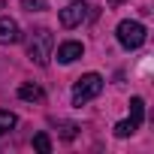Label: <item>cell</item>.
<instances>
[{
	"instance_id": "8",
	"label": "cell",
	"mask_w": 154,
	"mask_h": 154,
	"mask_svg": "<svg viewBox=\"0 0 154 154\" xmlns=\"http://www.w3.org/2000/svg\"><path fill=\"white\" fill-rule=\"evenodd\" d=\"M142 118H145V100L142 97H133L130 100V121L133 124H142Z\"/></svg>"
},
{
	"instance_id": "14",
	"label": "cell",
	"mask_w": 154,
	"mask_h": 154,
	"mask_svg": "<svg viewBox=\"0 0 154 154\" xmlns=\"http://www.w3.org/2000/svg\"><path fill=\"white\" fill-rule=\"evenodd\" d=\"M106 3H109V6H121V3H124V0H106Z\"/></svg>"
},
{
	"instance_id": "7",
	"label": "cell",
	"mask_w": 154,
	"mask_h": 154,
	"mask_svg": "<svg viewBox=\"0 0 154 154\" xmlns=\"http://www.w3.org/2000/svg\"><path fill=\"white\" fill-rule=\"evenodd\" d=\"M18 97L27 100V103H42V100H45V91H42L39 85H21V88H18Z\"/></svg>"
},
{
	"instance_id": "15",
	"label": "cell",
	"mask_w": 154,
	"mask_h": 154,
	"mask_svg": "<svg viewBox=\"0 0 154 154\" xmlns=\"http://www.w3.org/2000/svg\"><path fill=\"white\" fill-rule=\"evenodd\" d=\"M0 6H3V0H0Z\"/></svg>"
},
{
	"instance_id": "2",
	"label": "cell",
	"mask_w": 154,
	"mask_h": 154,
	"mask_svg": "<svg viewBox=\"0 0 154 154\" xmlns=\"http://www.w3.org/2000/svg\"><path fill=\"white\" fill-rule=\"evenodd\" d=\"M100 94H103V75L100 72H85L72 85V106H85L88 100H94Z\"/></svg>"
},
{
	"instance_id": "13",
	"label": "cell",
	"mask_w": 154,
	"mask_h": 154,
	"mask_svg": "<svg viewBox=\"0 0 154 154\" xmlns=\"http://www.w3.org/2000/svg\"><path fill=\"white\" fill-rule=\"evenodd\" d=\"M75 130H79L75 124H63V127H60V136H63V139H75Z\"/></svg>"
},
{
	"instance_id": "10",
	"label": "cell",
	"mask_w": 154,
	"mask_h": 154,
	"mask_svg": "<svg viewBox=\"0 0 154 154\" xmlns=\"http://www.w3.org/2000/svg\"><path fill=\"white\" fill-rule=\"evenodd\" d=\"M136 130H139V124H133V121H118V124H115V136H118V139H127V136H133Z\"/></svg>"
},
{
	"instance_id": "12",
	"label": "cell",
	"mask_w": 154,
	"mask_h": 154,
	"mask_svg": "<svg viewBox=\"0 0 154 154\" xmlns=\"http://www.w3.org/2000/svg\"><path fill=\"white\" fill-rule=\"evenodd\" d=\"M21 6H24L27 12H42V9H45V0H21Z\"/></svg>"
},
{
	"instance_id": "5",
	"label": "cell",
	"mask_w": 154,
	"mask_h": 154,
	"mask_svg": "<svg viewBox=\"0 0 154 154\" xmlns=\"http://www.w3.org/2000/svg\"><path fill=\"white\" fill-rule=\"evenodd\" d=\"M21 39V30H18V21L15 18H0V45H12Z\"/></svg>"
},
{
	"instance_id": "9",
	"label": "cell",
	"mask_w": 154,
	"mask_h": 154,
	"mask_svg": "<svg viewBox=\"0 0 154 154\" xmlns=\"http://www.w3.org/2000/svg\"><path fill=\"white\" fill-rule=\"evenodd\" d=\"M15 124H18L15 112H9V109H0V133H9Z\"/></svg>"
},
{
	"instance_id": "4",
	"label": "cell",
	"mask_w": 154,
	"mask_h": 154,
	"mask_svg": "<svg viewBox=\"0 0 154 154\" xmlns=\"http://www.w3.org/2000/svg\"><path fill=\"white\" fill-rule=\"evenodd\" d=\"M85 15H88V3H85V0H72L66 9H60L57 18H60L63 27H79V24L85 21Z\"/></svg>"
},
{
	"instance_id": "1",
	"label": "cell",
	"mask_w": 154,
	"mask_h": 154,
	"mask_svg": "<svg viewBox=\"0 0 154 154\" xmlns=\"http://www.w3.org/2000/svg\"><path fill=\"white\" fill-rule=\"evenodd\" d=\"M51 51H54V33L39 27L27 36V57L36 63V66H45L51 60Z\"/></svg>"
},
{
	"instance_id": "6",
	"label": "cell",
	"mask_w": 154,
	"mask_h": 154,
	"mask_svg": "<svg viewBox=\"0 0 154 154\" xmlns=\"http://www.w3.org/2000/svg\"><path fill=\"white\" fill-rule=\"evenodd\" d=\"M82 54H85V45H82V42H75V39L57 45V60H60V63H72V60H79Z\"/></svg>"
},
{
	"instance_id": "11",
	"label": "cell",
	"mask_w": 154,
	"mask_h": 154,
	"mask_svg": "<svg viewBox=\"0 0 154 154\" xmlns=\"http://www.w3.org/2000/svg\"><path fill=\"white\" fill-rule=\"evenodd\" d=\"M33 148H36L39 154H51V139H48V133H36V136H33Z\"/></svg>"
},
{
	"instance_id": "3",
	"label": "cell",
	"mask_w": 154,
	"mask_h": 154,
	"mask_svg": "<svg viewBox=\"0 0 154 154\" xmlns=\"http://www.w3.org/2000/svg\"><path fill=\"white\" fill-rule=\"evenodd\" d=\"M115 36H118V42H121L124 48H139V45L145 42L148 30H145V24H139V21H121L118 30H115Z\"/></svg>"
}]
</instances>
